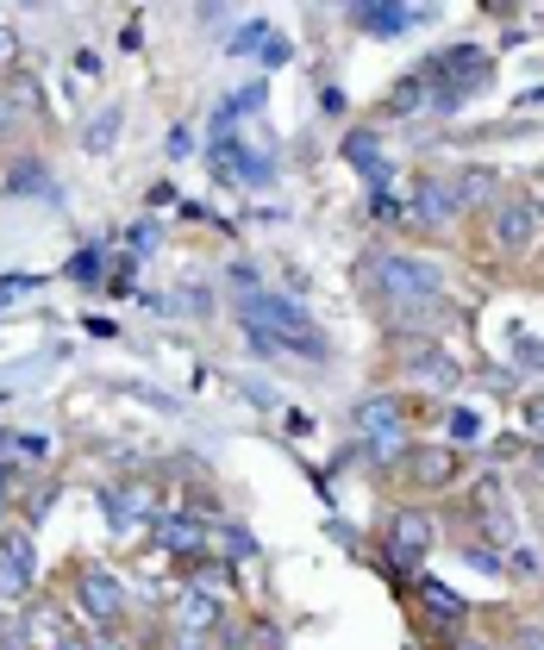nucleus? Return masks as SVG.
Segmentation results:
<instances>
[{
  "label": "nucleus",
  "mask_w": 544,
  "mask_h": 650,
  "mask_svg": "<svg viewBox=\"0 0 544 650\" xmlns=\"http://www.w3.org/2000/svg\"><path fill=\"white\" fill-rule=\"evenodd\" d=\"M244 319L263 345H289V350H307V357H326V338L313 332V319L301 313L294 301H275V294H244Z\"/></svg>",
  "instance_id": "obj_1"
},
{
  "label": "nucleus",
  "mask_w": 544,
  "mask_h": 650,
  "mask_svg": "<svg viewBox=\"0 0 544 650\" xmlns=\"http://www.w3.org/2000/svg\"><path fill=\"white\" fill-rule=\"evenodd\" d=\"M363 269H370L376 288L394 301V313H401V319H407V313H420V306H438V294H445L438 269L420 263V257H370Z\"/></svg>",
  "instance_id": "obj_2"
},
{
  "label": "nucleus",
  "mask_w": 544,
  "mask_h": 650,
  "mask_svg": "<svg viewBox=\"0 0 544 650\" xmlns=\"http://www.w3.org/2000/svg\"><path fill=\"white\" fill-rule=\"evenodd\" d=\"M432 538H438L432 513H394V526H389V551H394V563H401V570H413V563L432 551Z\"/></svg>",
  "instance_id": "obj_3"
},
{
  "label": "nucleus",
  "mask_w": 544,
  "mask_h": 650,
  "mask_svg": "<svg viewBox=\"0 0 544 650\" xmlns=\"http://www.w3.org/2000/svg\"><path fill=\"white\" fill-rule=\"evenodd\" d=\"M401 476H407L413 488H445V481H457V451H445V444H420V451L401 457Z\"/></svg>",
  "instance_id": "obj_4"
},
{
  "label": "nucleus",
  "mask_w": 544,
  "mask_h": 650,
  "mask_svg": "<svg viewBox=\"0 0 544 650\" xmlns=\"http://www.w3.org/2000/svg\"><path fill=\"white\" fill-rule=\"evenodd\" d=\"M532 238H538V207H532V201H507V207L494 213V245L525 250Z\"/></svg>",
  "instance_id": "obj_5"
},
{
  "label": "nucleus",
  "mask_w": 544,
  "mask_h": 650,
  "mask_svg": "<svg viewBox=\"0 0 544 650\" xmlns=\"http://www.w3.org/2000/svg\"><path fill=\"white\" fill-rule=\"evenodd\" d=\"M450 213H457V182H438V175L413 182V219L420 226H445Z\"/></svg>",
  "instance_id": "obj_6"
},
{
  "label": "nucleus",
  "mask_w": 544,
  "mask_h": 650,
  "mask_svg": "<svg viewBox=\"0 0 544 650\" xmlns=\"http://www.w3.org/2000/svg\"><path fill=\"white\" fill-rule=\"evenodd\" d=\"M81 607L95 613L100 626H113L119 613H126V594H119V582L107 570H88V575H81Z\"/></svg>",
  "instance_id": "obj_7"
},
{
  "label": "nucleus",
  "mask_w": 544,
  "mask_h": 650,
  "mask_svg": "<svg viewBox=\"0 0 544 650\" xmlns=\"http://www.w3.org/2000/svg\"><path fill=\"white\" fill-rule=\"evenodd\" d=\"M407 376H420V382H432V388H450L464 369H457V357H445V350H413Z\"/></svg>",
  "instance_id": "obj_8"
},
{
  "label": "nucleus",
  "mask_w": 544,
  "mask_h": 650,
  "mask_svg": "<svg viewBox=\"0 0 544 650\" xmlns=\"http://www.w3.org/2000/svg\"><path fill=\"white\" fill-rule=\"evenodd\" d=\"M25 638H32L39 650H63V644H69L63 613H57V607H32V613H25Z\"/></svg>",
  "instance_id": "obj_9"
},
{
  "label": "nucleus",
  "mask_w": 544,
  "mask_h": 650,
  "mask_svg": "<svg viewBox=\"0 0 544 650\" xmlns=\"http://www.w3.org/2000/svg\"><path fill=\"white\" fill-rule=\"evenodd\" d=\"M175 619H182L188 631H214L219 626V600L214 594H200V588H188L182 600H175Z\"/></svg>",
  "instance_id": "obj_10"
},
{
  "label": "nucleus",
  "mask_w": 544,
  "mask_h": 650,
  "mask_svg": "<svg viewBox=\"0 0 544 650\" xmlns=\"http://www.w3.org/2000/svg\"><path fill=\"white\" fill-rule=\"evenodd\" d=\"M345 156L357 163V170L370 175V182H389V163H382V144H376V132H350L345 138Z\"/></svg>",
  "instance_id": "obj_11"
},
{
  "label": "nucleus",
  "mask_w": 544,
  "mask_h": 650,
  "mask_svg": "<svg viewBox=\"0 0 544 650\" xmlns=\"http://www.w3.org/2000/svg\"><path fill=\"white\" fill-rule=\"evenodd\" d=\"M156 532H163V544H170L175 556H200V551H207V532H200V519H163Z\"/></svg>",
  "instance_id": "obj_12"
},
{
  "label": "nucleus",
  "mask_w": 544,
  "mask_h": 650,
  "mask_svg": "<svg viewBox=\"0 0 544 650\" xmlns=\"http://www.w3.org/2000/svg\"><path fill=\"white\" fill-rule=\"evenodd\" d=\"M407 7H357V25H370L376 39H401V32H407Z\"/></svg>",
  "instance_id": "obj_13"
},
{
  "label": "nucleus",
  "mask_w": 544,
  "mask_h": 650,
  "mask_svg": "<svg viewBox=\"0 0 544 650\" xmlns=\"http://www.w3.org/2000/svg\"><path fill=\"white\" fill-rule=\"evenodd\" d=\"M494 182H501L494 170H464L457 175V207H482V201H494Z\"/></svg>",
  "instance_id": "obj_14"
},
{
  "label": "nucleus",
  "mask_w": 544,
  "mask_h": 650,
  "mask_svg": "<svg viewBox=\"0 0 544 650\" xmlns=\"http://www.w3.org/2000/svg\"><path fill=\"white\" fill-rule=\"evenodd\" d=\"M426 100H432V82H426V76H407V82H401V88L389 95V113H420Z\"/></svg>",
  "instance_id": "obj_15"
},
{
  "label": "nucleus",
  "mask_w": 544,
  "mask_h": 650,
  "mask_svg": "<svg viewBox=\"0 0 544 650\" xmlns=\"http://www.w3.org/2000/svg\"><path fill=\"white\" fill-rule=\"evenodd\" d=\"M420 600H426L438 619H464V594H457V588H438V582H426V588H420Z\"/></svg>",
  "instance_id": "obj_16"
},
{
  "label": "nucleus",
  "mask_w": 544,
  "mask_h": 650,
  "mask_svg": "<svg viewBox=\"0 0 544 650\" xmlns=\"http://www.w3.org/2000/svg\"><path fill=\"white\" fill-rule=\"evenodd\" d=\"M0 563H13V570L32 575V538H25V532H7V538H0Z\"/></svg>",
  "instance_id": "obj_17"
},
{
  "label": "nucleus",
  "mask_w": 544,
  "mask_h": 650,
  "mask_svg": "<svg viewBox=\"0 0 544 650\" xmlns=\"http://www.w3.org/2000/svg\"><path fill=\"white\" fill-rule=\"evenodd\" d=\"M363 425H376V438H382V432H401V407H394V401H370V407H363Z\"/></svg>",
  "instance_id": "obj_18"
},
{
  "label": "nucleus",
  "mask_w": 544,
  "mask_h": 650,
  "mask_svg": "<svg viewBox=\"0 0 544 650\" xmlns=\"http://www.w3.org/2000/svg\"><path fill=\"white\" fill-rule=\"evenodd\" d=\"M32 594V575L13 570V563H0V600H25Z\"/></svg>",
  "instance_id": "obj_19"
},
{
  "label": "nucleus",
  "mask_w": 544,
  "mask_h": 650,
  "mask_svg": "<svg viewBox=\"0 0 544 650\" xmlns=\"http://www.w3.org/2000/svg\"><path fill=\"white\" fill-rule=\"evenodd\" d=\"M113 126H119V113L107 107V113H100V126H88V144H95V151H107V144H113Z\"/></svg>",
  "instance_id": "obj_20"
},
{
  "label": "nucleus",
  "mask_w": 544,
  "mask_h": 650,
  "mask_svg": "<svg viewBox=\"0 0 544 650\" xmlns=\"http://www.w3.org/2000/svg\"><path fill=\"white\" fill-rule=\"evenodd\" d=\"M13 57H20V32L0 25V69H13Z\"/></svg>",
  "instance_id": "obj_21"
},
{
  "label": "nucleus",
  "mask_w": 544,
  "mask_h": 650,
  "mask_svg": "<svg viewBox=\"0 0 544 650\" xmlns=\"http://www.w3.org/2000/svg\"><path fill=\"white\" fill-rule=\"evenodd\" d=\"M513 650H544V626H520L513 631Z\"/></svg>",
  "instance_id": "obj_22"
},
{
  "label": "nucleus",
  "mask_w": 544,
  "mask_h": 650,
  "mask_svg": "<svg viewBox=\"0 0 544 650\" xmlns=\"http://www.w3.org/2000/svg\"><path fill=\"white\" fill-rule=\"evenodd\" d=\"M263 32H270V25H244V39H232V51H257V44H263ZM263 51H270V44H263Z\"/></svg>",
  "instance_id": "obj_23"
},
{
  "label": "nucleus",
  "mask_w": 544,
  "mask_h": 650,
  "mask_svg": "<svg viewBox=\"0 0 544 650\" xmlns=\"http://www.w3.org/2000/svg\"><path fill=\"white\" fill-rule=\"evenodd\" d=\"M156 245V226H132V250H151Z\"/></svg>",
  "instance_id": "obj_24"
},
{
  "label": "nucleus",
  "mask_w": 544,
  "mask_h": 650,
  "mask_svg": "<svg viewBox=\"0 0 544 650\" xmlns=\"http://www.w3.org/2000/svg\"><path fill=\"white\" fill-rule=\"evenodd\" d=\"M525 425H532V432H544V401H532V407H525Z\"/></svg>",
  "instance_id": "obj_25"
},
{
  "label": "nucleus",
  "mask_w": 544,
  "mask_h": 650,
  "mask_svg": "<svg viewBox=\"0 0 544 650\" xmlns=\"http://www.w3.org/2000/svg\"><path fill=\"white\" fill-rule=\"evenodd\" d=\"M445 650H494V644H482V638H450Z\"/></svg>",
  "instance_id": "obj_26"
},
{
  "label": "nucleus",
  "mask_w": 544,
  "mask_h": 650,
  "mask_svg": "<svg viewBox=\"0 0 544 650\" xmlns=\"http://www.w3.org/2000/svg\"><path fill=\"white\" fill-rule=\"evenodd\" d=\"M20 113V107H13V100H0V126H7V119Z\"/></svg>",
  "instance_id": "obj_27"
},
{
  "label": "nucleus",
  "mask_w": 544,
  "mask_h": 650,
  "mask_svg": "<svg viewBox=\"0 0 544 650\" xmlns=\"http://www.w3.org/2000/svg\"><path fill=\"white\" fill-rule=\"evenodd\" d=\"M63 650H88V644H81V638H69V644H63Z\"/></svg>",
  "instance_id": "obj_28"
},
{
  "label": "nucleus",
  "mask_w": 544,
  "mask_h": 650,
  "mask_svg": "<svg viewBox=\"0 0 544 650\" xmlns=\"http://www.w3.org/2000/svg\"><path fill=\"white\" fill-rule=\"evenodd\" d=\"M538 469H544V451H538Z\"/></svg>",
  "instance_id": "obj_29"
}]
</instances>
